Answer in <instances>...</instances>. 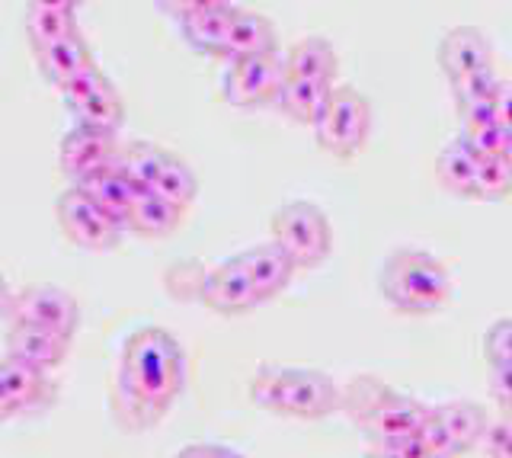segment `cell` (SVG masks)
<instances>
[{"mask_svg":"<svg viewBox=\"0 0 512 458\" xmlns=\"http://www.w3.org/2000/svg\"><path fill=\"white\" fill-rule=\"evenodd\" d=\"M186 385L183 346L164 327H138L125 340L116 385H112V417L125 433H144L167 417Z\"/></svg>","mask_w":512,"mask_h":458,"instance_id":"6da1fadb","label":"cell"},{"mask_svg":"<svg viewBox=\"0 0 512 458\" xmlns=\"http://www.w3.org/2000/svg\"><path fill=\"white\" fill-rule=\"evenodd\" d=\"M250 398L256 407L276 417L292 420H324L343 407V391L327 372L260 366L250 382Z\"/></svg>","mask_w":512,"mask_h":458,"instance_id":"7a4b0ae2","label":"cell"},{"mask_svg":"<svg viewBox=\"0 0 512 458\" xmlns=\"http://www.w3.org/2000/svg\"><path fill=\"white\" fill-rule=\"evenodd\" d=\"M378 286L384 302L400 314H413V318L436 314L452 298V276H448L442 260L416 247L391 250L381 266Z\"/></svg>","mask_w":512,"mask_h":458,"instance_id":"3957f363","label":"cell"},{"mask_svg":"<svg viewBox=\"0 0 512 458\" xmlns=\"http://www.w3.org/2000/svg\"><path fill=\"white\" fill-rule=\"evenodd\" d=\"M343 410L372 446L420 430V423L429 414V407L423 401L394 391L388 382H381L375 375L352 378L343 391Z\"/></svg>","mask_w":512,"mask_h":458,"instance_id":"277c9868","label":"cell"},{"mask_svg":"<svg viewBox=\"0 0 512 458\" xmlns=\"http://www.w3.org/2000/svg\"><path fill=\"white\" fill-rule=\"evenodd\" d=\"M272 241H276L298 270H314L333 250V228L324 209L308 199H292L272 215Z\"/></svg>","mask_w":512,"mask_h":458,"instance_id":"5b68a950","label":"cell"},{"mask_svg":"<svg viewBox=\"0 0 512 458\" xmlns=\"http://www.w3.org/2000/svg\"><path fill=\"white\" fill-rule=\"evenodd\" d=\"M368 132H372V103L356 87H333L324 113L314 122L317 145L336 157H352L362 151Z\"/></svg>","mask_w":512,"mask_h":458,"instance_id":"8992f818","label":"cell"},{"mask_svg":"<svg viewBox=\"0 0 512 458\" xmlns=\"http://www.w3.org/2000/svg\"><path fill=\"white\" fill-rule=\"evenodd\" d=\"M58 225L68 238L84 250H112L122 241L125 225L103 212L84 189H64L58 196Z\"/></svg>","mask_w":512,"mask_h":458,"instance_id":"52a82bcc","label":"cell"},{"mask_svg":"<svg viewBox=\"0 0 512 458\" xmlns=\"http://www.w3.org/2000/svg\"><path fill=\"white\" fill-rule=\"evenodd\" d=\"M10 324H29L71 340L80 324V305L71 292L58 286H29L13 295Z\"/></svg>","mask_w":512,"mask_h":458,"instance_id":"ba28073f","label":"cell"},{"mask_svg":"<svg viewBox=\"0 0 512 458\" xmlns=\"http://www.w3.org/2000/svg\"><path fill=\"white\" fill-rule=\"evenodd\" d=\"M282 81H285V65L279 52L231 61L228 74H224V97L240 109L266 106L276 103Z\"/></svg>","mask_w":512,"mask_h":458,"instance_id":"9c48e42d","label":"cell"},{"mask_svg":"<svg viewBox=\"0 0 512 458\" xmlns=\"http://www.w3.org/2000/svg\"><path fill=\"white\" fill-rule=\"evenodd\" d=\"M55 398L58 385L48 378V372H36L10 356L0 359V423L48 410Z\"/></svg>","mask_w":512,"mask_h":458,"instance_id":"30bf717a","label":"cell"},{"mask_svg":"<svg viewBox=\"0 0 512 458\" xmlns=\"http://www.w3.org/2000/svg\"><path fill=\"white\" fill-rule=\"evenodd\" d=\"M199 298L215 314H247L263 305L247 270H244V263H240V254L218 263L215 270H208L202 276Z\"/></svg>","mask_w":512,"mask_h":458,"instance_id":"8fae6325","label":"cell"},{"mask_svg":"<svg viewBox=\"0 0 512 458\" xmlns=\"http://www.w3.org/2000/svg\"><path fill=\"white\" fill-rule=\"evenodd\" d=\"M119 148L122 145L116 141V135L77 125V129H71L68 135L61 138L58 161H61V170L77 183V180L90 177V173H100V170L116 164Z\"/></svg>","mask_w":512,"mask_h":458,"instance_id":"7c38bea8","label":"cell"},{"mask_svg":"<svg viewBox=\"0 0 512 458\" xmlns=\"http://www.w3.org/2000/svg\"><path fill=\"white\" fill-rule=\"evenodd\" d=\"M436 58L442 74L448 77V84H452L474 71L493 68V45L477 26H455L442 36Z\"/></svg>","mask_w":512,"mask_h":458,"instance_id":"4fadbf2b","label":"cell"},{"mask_svg":"<svg viewBox=\"0 0 512 458\" xmlns=\"http://www.w3.org/2000/svg\"><path fill=\"white\" fill-rule=\"evenodd\" d=\"M71 340H64L48 330L29 327V324H10L7 330V356L23 362L36 372H55L68 359Z\"/></svg>","mask_w":512,"mask_h":458,"instance_id":"5bb4252c","label":"cell"},{"mask_svg":"<svg viewBox=\"0 0 512 458\" xmlns=\"http://www.w3.org/2000/svg\"><path fill=\"white\" fill-rule=\"evenodd\" d=\"M240 263H244V270L253 282L256 295H260V302H269V298L285 292L292 276L298 273L295 260L288 257L276 241H266V244H256V247L244 250V254H240Z\"/></svg>","mask_w":512,"mask_h":458,"instance_id":"9a60e30c","label":"cell"},{"mask_svg":"<svg viewBox=\"0 0 512 458\" xmlns=\"http://www.w3.org/2000/svg\"><path fill=\"white\" fill-rule=\"evenodd\" d=\"M269 52H279V36L272 20H266L263 13H253V10H237L218 58L244 61V58L269 55Z\"/></svg>","mask_w":512,"mask_h":458,"instance_id":"2e32d148","label":"cell"},{"mask_svg":"<svg viewBox=\"0 0 512 458\" xmlns=\"http://www.w3.org/2000/svg\"><path fill=\"white\" fill-rule=\"evenodd\" d=\"M183 212H186L183 205H176L160 193H154V189H148V193L135 196L132 212H128V221H125V231H135L141 238H167V234L180 228Z\"/></svg>","mask_w":512,"mask_h":458,"instance_id":"e0dca14e","label":"cell"},{"mask_svg":"<svg viewBox=\"0 0 512 458\" xmlns=\"http://www.w3.org/2000/svg\"><path fill=\"white\" fill-rule=\"evenodd\" d=\"M432 414H436L439 423L445 426V433L452 439L458 455L471 452L477 442H484V436H487L490 417H487V410L474 401H448V404L432 407Z\"/></svg>","mask_w":512,"mask_h":458,"instance_id":"ac0fdd59","label":"cell"},{"mask_svg":"<svg viewBox=\"0 0 512 458\" xmlns=\"http://www.w3.org/2000/svg\"><path fill=\"white\" fill-rule=\"evenodd\" d=\"M36 61H39V71H42L45 81L61 87L80 68L93 65V52H90V45H87L84 36L71 33V36H64L58 42H48V45H42V49H36Z\"/></svg>","mask_w":512,"mask_h":458,"instance_id":"d6986e66","label":"cell"},{"mask_svg":"<svg viewBox=\"0 0 512 458\" xmlns=\"http://www.w3.org/2000/svg\"><path fill=\"white\" fill-rule=\"evenodd\" d=\"M330 93H333V84L311 81V77L285 74V81L279 87V97H276V106L282 109L288 119L314 125L320 119V113H324Z\"/></svg>","mask_w":512,"mask_h":458,"instance_id":"ffe728a7","label":"cell"},{"mask_svg":"<svg viewBox=\"0 0 512 458\" xmlns=\"http://www.w3.org/2000/svg\"><path fill=\"white\" fill-rule=\"evenodd\" d=\"M477 167H480V157L468 148V141L458 135L448 141L436 157V180L442 189H448V193H455V196H474Z\"/></svg>","mask_w":512,"mask_h":458,"instance_id":"44dd1931","label":"cell"},{"mask_svg":"<svg viewBox=\"0 0 512 458\" xmlns=\"http://www.w3.org/2000/svg\"><path fill=\"white\" fill-rule=\"evenodd\" d=\"M282 65H285V74L311 77V81L333 84L340 61H336V52H333V42L330 39H324V36H308V39L295 42L292 49L282 55Z\"/></svg>","mask_w":512,"mask_h":458,"instance_id":"7402d4cb","label":"cell"},{"mask_svg":"<svg viewBox=\"0 0 512 458\" xmlns=\"http://www.w3.org/2000/svg\"><path fill=\"white\" fill-rule=\"evenodd\" d=\"M68 109H71V116H74L77 125H84V129H96V132H109V135H116L122 129V119H125L122 97H119V90L112 87L109 77L93 93H87L84 100L68 106Z\"/></svg>","mask_w":512,"mask_h":458,"instance_id":"603a6c76","label":"cell"},{"mask_svg":"<svg viewBox=\"0 0 512 458\" xmlns=\"http://www.w3.org/2000/svg\"><path fill=\"white\" fill-rule=\"evenodd\" d=\"M234 13H237V10H234L231 4L205 7V10L189 13V17H183V20H180L186 42H189L196 52H205V55H221L224 39H228V29H231V20H234Z\"/></svg>","mask_w":512,"mask_h":458,"instance_id":"cb8c5ba5","label":"cell"},{"mask_svg":"<svg viewBox=\"0 0 512 458\" xmlns=\"http://www.w3.org/2000/svg\"><path fill=\"white\" fill-rule=\"evenodd\" d=\"M74 186L84 189V193L100 205L103 212H109L116 221H122V225L128 221V212H132V202H135V189L122 180L116 164L100 170V173H90V177L77 180Z\"/></svg>","mask_w":512,"mask_h":458,"instance_id":"d4e9b609","label":"cell"},{"mask_svg":"<svg viewBox=\"0 0 512 458\" xmlns=\"http://www.w3.org/2000/svg\"><path fill=\"white\" fill-rule=\"evenodd\" d=\"M167 151L151 145V141H132V145H122L116 157V170L122 173V180L135 189V196L148 193L154 186L160 167H164Z\"/></svg>","mask_w":512,"mask_h":458,"instance_id":"484cf974","label":"cell"},{"mask_svg":"<svg viewBox=\"0 0 512 458\" xmlns=\"http://www.w3.org/2000/svg\"><path fill=\"white\" fill-rule=\"evenodd\" d=\"M71 33H80L74 10H48V7L26 10V36L32 42V49H42V45L58 42Z\"/></svg>","mask_w":512,"mask_h":458,"instance_id":"4316f807","label":"cell"},{"mask_svg":"<svg viewBox=\"0 0 512 458\" xmlns=\"http://www.w3.org/2000/svg\"><path fill=\"white\" fill-rule=\"evenodd\" d=\"M151 189L186 209V205L196 199V193H199V180H196V173H192V167L186 161H180V157L167 151L164 167H160V173H157V180H154Z\"/></svg>","mask_w":512,"mask_h":458,"instance_id":"83f0119b","label":"cell"},{"mask_svg":"<svg viewBox=\"0 0 512 458\" xmlns=\"http://www.w3.org/2000/svg\"><path fill=\"white\" fill-rule=\"evenodd\" d=\"M512 193V154H500V157H484L477 167V189L474 199H506Z\"/></svg>","mask_w":512,"mask_h":458,"instance_id":"f1b7e54d","label":"cell"},{"mask_svg":"<svg viewBox=\"0 0 512 458\" xmlns=\"http://www.w3.org/2000/svg\"><path fill=\"white\" fill-rule=\"evenodd\" d=\"M496 87H500V77H496V68L474 71V74H468V77H461V81H452L455 106L480 103V100H493V97H496Z\"/></svg>","mask_w":512,"mask_h":458,"instance_id":"f546056e","label":"cell"},{"mask_svg":"<svg viewBox=\"0 0 512 458\" xmlns=\"http://www.w3.org/2000/svg\"><path fill=\"white\" fill-rule=\"evenodd\" d=\"M461 138L468 141V148L480 157V161H484V157L512 154V138L496 122L484 125V129H464Z\"/></svg>","mask_w":512,"mask_h":458,"instance_id":"4dcf8cb0","label":"cell"},{"mask_svg":"<svg viewBox=\"0 0 512 458\" xmlns=\"http://www.w3.org/2000/svg\"><path fill=\"white\" fill-rule=\"evenodd\" d=\"M106 81V74L100 71V65H87V68H80L74 77H68V81H64L58 90H61V97H64V103L68 106H74V103H80L87 97V93H93L96 87H100Z\"/></svg>","mask_w":512,"mask_h":458,"instance_id":"1f68e13d","label":"cell"},{"mask_svg":"<svg viewBox=\"0 0 512 458\" xmlns=\"http://www.w3.org/2000/svg\"><path fill=\"white\" fill-rule=\"evenodd\" d=\"M484 353L490 366H496V362H512V318L490 324L484 337Z\"/></svg>","mask_w":512,"mask_h":458,"instance_id":"d6a6232c","label":"cell"},{"mask_svg":"<svg viewBox=\"0 0 512 458\" xmlns=\"http://www.w3.org/2000/svg\"><path fill=\"white\" fill-rule=\"evenodd\" d=\"M416 433L426 439V446L436 452V458H458L452 439H448V433H445V426L439 423V417L432 414V407H429V414H426V420L420 423V430H416Z\"/></svg>","mask_w":512,"mask_h":458,"instance_id":"836d02e7","label":"cell"},{"mask_svg":"<svg viewBox=\"0 0 512 458\" xmlns=\"http://www.w3.org/2000/svg\"><path fill=\"white\" fill-rule=\"evenodd\" d=\"M484 449H487V458H512V420L509 417L487 426Z\"/></svg>","mask_w":512,"mask_h":458,"instance_id":"e575fe53","label":"cell"},{"mask_svg":"<svg viewBox=\"0 0 512 458\" xmlns=\"http://www.w3.org/2000/svg\"><path fill=\"white\" fill-rule=\"evenodd\" d=\"M378 446H391L400 458H436V452L426 446V439L416 430L400 439H391V442H378Z\"/></svg>","mask_w":512,"mask_h":458,"instance_id":"d590c367","label":"cell"},{"mask_svg":"<svg viewBox=\"0 0 512 458\" xmlns=\"http://www.w3.org/2000/svg\"><path fill=\"white\" fill-rule=\"evenodd\" d=\"M493 116H496V125L512 138V81H503V77L493 97Z\"/></svg>","mask_w":512,"mask_h":458,"instance_id":"8d00e7d4","label":"cell"},{"mask_svg":"<svg viewBox=\"0 0 512 458\" xmlns=\"http://www.w3.org/2000/svg\"><path fill=\"white\" fill-rule=\"evenodd\" d=\"M221 4H231V0H157V7L176 20H183L189 13L205 10V7H221Z\"/></svg>","mask_w":512,"mask_h":458,"instance_id":"74e56055","label":"cell"},{"mask_svg":"<svg viewBox=\"0 0 512 458\" xmlns=\"http://www.w3.org/2000/svg\"><path fill=\"white\" fill-rule=\"evenodd\" d=\"M487 385H490V394L496 401L512 394V362H496V366H490Z\"/></svg>","mask_w":512,"mask_h":458,"instance_id":"f35d334b","label":"cell"},{"mask_svg":"<svg viewBox=\"0 0 512 458\" xmlns=\"http://www.w3.org/2000/svg\"><path fill=\"white\" fill-rule=\"evenodd\" d=\"M176 458H244V455L224 446H186Z\"/></svg>","mask_w":512,"mask_h":458,"instance_id":"ab89813d","label":"cell"},{"mask_svg":"<svg viewBox=\"0 0 512 458\" xmlns=\"http://www.w3.org/2000/svg\"><path fill=\"white\" fill-rule=\"evenodd\" d=\"M29 7H48V10H74L80 7V0H29Z\"/></svg>","mask_w":512,"mask_h":458,"instance_id":"60d3db41","label":"cell"},{"mask_svg":"<svg viewBox=\"0 0 512 458\" xmlns=\"http://www.w3.org/2000/svg\"><path fill=\"white\" fill-rule=\"evenodd\" d=\"M10 305H13V292H10L7 282H4V276H0V321L10 318Z\"/></svg>","mask_w":512,"mask_h":458,"instance_id":"b9f144b4","label":"cell"},{"mask_svg":"<svg viewBox=\"0 0 512 458\" xmlns=\"http://www.w3.org/2000/svg\"><path fill=\"white\" fill-rule=\"evenodd\" d=\"M362 458H400L391 446H372V449H368Z\"/></svg>","mask_w":512,"mask_h":458,"instance_id":"7bdbcfd3","label":"cell"},{"mask_svg":"<svg viewBox=\"0 0 512 458\" xmlns=\"http://www.w3.org/2000/svg\"><path fill=\"white\" fill-rule=\"evenodd\" d=\"M496 404L503 407V417H509V420H512V394H506V398H500Z\"/></svg>","mask_w":512,"mask_h":458,"instance_id":"ee69618b","label":"cell"}]
</instances>
